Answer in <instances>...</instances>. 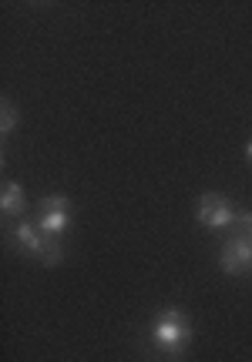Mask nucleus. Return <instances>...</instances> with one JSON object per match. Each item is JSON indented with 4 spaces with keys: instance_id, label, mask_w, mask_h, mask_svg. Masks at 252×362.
Listing matches in <instances>:
<instances>
[{
    "instance_id": "8",
    "label": "nucleus",
    "mask_w": 252,
    "mask_h": 362,
    "mask_svg": "<svg viewBox=\"0 0 252 362\" xmlns=\"http://www.w3.org/2000/svg\"><path fill=\"white\" fill-rule=\"evenodd\" d=\"M61 259H64L61 238H47V245H44V255H40V262H44V265H57Z\"/></svg>"
},
{
    "instance_id": "7",
    "label": "nucleus",
    "mask_w": 252,
    "mask_h": 362,
    "mask_svg": "<svg viewBox=\"0 0 252 362\" xmlns=\"http://www.w3.org/2000/svg\"><path fill=\"white\" fill-rule=\"evenodd\" d=\"M13 128H17V107H13L11 101H4L0 104V134L7 138Z\"/></svg>"
},
{
    "instance_id": "3",
    "label": "nucleus",
    "mask_w": 252,
    "mask_h": 362,
    "mask_svg": "<svg viewBox=\"0 0 252 362\" xmlns=\"http://www.w3.org/2000/svg\"><path fill=\"white\" fill-rule=\"evenodd\" d=\"M195 215H199V221L205 228H229V225H236V215H239V211L229 205V198H222V194H215V192H205L199 198Z\"/></svg>"
},
{
    "instance_id": "4",
    "label": "nucleus",
    "mask_w": 252,
    "mask_h": 362,
    "mask_svg": "<svg viewBox=\"0 0 252 362\" xmlns=\"http://www.w3.org/2000/svg\"><path fill=\"white\" fill-rule=\"evenodd\" d=\"M219 265H222L226 275H246V272H252V238L249 235L229 238L226 248H222V255H219Z\"/></svg>"
},
{
    "instance_id": "5",
    "label": "nucleus",
    "mask_w": 252,
    "mask_h": 362,
    "mask_svg": "<svg viewBox=\"0 0 252 362\" xmlns=\"http://www.w3.org/2000/svg\"><path fill=\"white\" fill-rule=\"evenodd\" d=\"M11 238L17 248H24L27 255H44V245H47V235L40 232L38 225H30V221H21V225H13L11 228Z\"/></svg>"
},
{
    "instance_id": "10",
    "label": "nucleus",
    "mask_w": 252,
    "mask_h": 362,
    "mask_svg": "<svg viewBox=\"0 0 252 362\" xmlns=\"http://www.w3.org/2000/svg\"><path fill=\"white\" fill-rule=\"evenodd\" d=\"M246 158L252 161V141H246Z\"/></svg>"
},
{
    "instance_id": "9",
    "label": "nucleus",
    "mask_w": 252,
    "mask_h": 362,
    "mask_svg": "<svg viewBox=\"0 0 252 362\" xmlns=\"http://www.w3.org/2000/svg\"><path fill=\"white\" fill-rule=\"evenodd\" d=\"M236 225H239V235H249L252 238V211H239V215H236Z\"/></svg>"
},
{
    "instance_id": "6",
    "label": "nucleus",
    "mask_w": 252,
    "mask_h": 362,
    "mask_svg": "<svg viewBox=\"0 0 252 362\" xmlns=\"http://www.w3.org/2000/svg\"><path fill=\"white\" fill-rule=\"evenodd\" d=\"M24 208H27L24 188H21L17 181H7V185H4V192H0V211H4V215H21Z\"/></svg>"
},
{
    "instance_id": "2",
    "label": "nucleus",
    "mask_w": 252,
    "mask_h": 362,
    "mask_svg": "<svg viewBox=\"0 0 252 362\" xmlns=\"http://www.w3.org/2000/svg\"><path fill=\"white\" fill-rule=\"evenodd\" d=\"M38 228L47 235V238H61V235L71 228V202H67L64 194H47V198H40Z\"/></svg>"
},
{
    "instance_id": "1",
    "label": "nucleus",
    "mask_w": 252,
    "mask_h": 362,
    "mask_svg": "<svg viewBox=\"0 0 252 362\" xmlns=\"http://www.w3.org/2000/svg\"><path fill=\"white\" fill-rule=\"evenodd\" d=\"M148 342L168 356V359H178L182 352L192 346V322L182 309H161L155 319H151V329H148Z\"/></svg>"
}]
</instances>
